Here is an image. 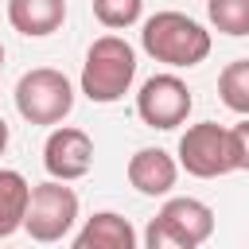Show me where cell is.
I'll list each match as a JSON object with an SVG mask.
<instances>
[{
	"mask_svg": "<svg viewBox=\"0 0 249 249\" xmlns=\"http://www.w3.org/2000/svg\"><path fill=\"white\" fill-rule=\"evenodd\" d=\"M140 47L171 70H191L210 54V31L187 12H156L140 27Z\"/></svg>",
	"mask_w": 249,
	"mask_h": 249,
	"instance_id": "6da1fadb",
	"label": "cell"
},
{
	"mask_svg": "<svg viewBox=\"0 0 249 249\" xmlns=\"http://www.w3.org/2000/svg\"><path fill=\"white\" fill-rule=\"evenodd\" d=\"M136 78V51L121 39V35H101L89 43L86 62H82V93L97 105H113L132 89Z\"/></svg>",
	"mask_w": 249,
	"mask_h": 249,
	"instance_id": "7a4b0ae2",
	"label": "cell"
},
{
	"mask_svg": "<svg viewBox=\"0 0 249 249\" xmlns=\"http://www.w3.org/2000/svg\"><path fill=\"white\" fill-rule=\"evenodd\" d=\"M16 109L27 124H62L74 109V86L54 66H35L16 82Z\"/></svg>",
	"mask_w": 249,
	"mask_h": 249,
	"instance_id": "3957f363",
	"label": "cell"
},
{
	"mask_svg": "<svg viewBox=\"0 0 249 249\" xmlns=\"http://www.w3.org/2000/svg\"><path fill=\"white\" fill-rule=\"evenodd\" d=\"M78 222V195L74 187H66L62 179H47L39 187H31V202H27V218L23 230L31 233V241H62Z\"/></svg>",
	"mask_w": 249,
	"mask_h": 249,
	"instance_id": "277c9868",
	"label": "cell"
},
{
	"mask_svg": "<svg viewBox=\"0 0 249 249\" xmlns=\"http://www.w3.org/2000/svg\"><path fill=\"white\" fill-rule=\"evenodd\" d=\"M179 167L195 179H218V175L237 171L230 128L214 124V121L187 124V132L179 136Z\"/></svg>",
	"mask_w": 249,
	"mask_h": 249,
	"instance_id": "5b68a950",
	"label": "cell"
},
{
	"mask_svg": "<svg viewBox=\"0 0 249 249\" xmlns=\"http://www.w3.org/2000/svg\"><path fill=\"white\" fill-rule=\"evenodd\" d=\"M191 105H195V97H191V89H187V82L179 74H152L136 93L140 121L148 128H160V132L179 128L191 117Z\"/></svg>",
	"mask_w": 249,
	"mask_h": 249,
	"instance_id": "8992f818",
	"label": "cell"
},
{
	"mask_svg": "<svg viewBox=\"0 0 249 249\" xmlns=\"http://www.w3.org/2000/svg\"><path fill=\"white\" fill-rule=\"evenodd\" d=\"M43 167H47L51 179H62V183L86 179L89 167H93V140H89V132H82L74 124L51 128V136L43 144Z\"/></svg>",
	"mask_w": 249,
	"mask_h": 249,
	"instance_id": "52a82bcc",
	"label": "cell"
},
{
	"mask_svg": "<svg viewBox=\"0 0 249 249\" xmlns=\"http://www.w3.org/2000/svg\"><path fill=\"white\" fill-rule=\"evenodd\" d=\"M175 179H179V160L171 152H163V148H140L128 160V183L148 198L171 195Z\"/></svg>",
	"mask_w": 249,
	"mask_h": 249,
	"instance_id": "ba28073f",
	"label": "cell"
},
{
	"mask_svg": "<svg viewBox=\"0 0 249 249\" xmlns=\"http://www.w3.org/2000/svg\"><path fill=\"white\" fill-rule=\"evenodd\" d=\"M70 249H136V230L117 210H97L93 218L82 222Z\"/></svg>",
	"mask_w": 249,
	"mask_h": 249,
	"instance_id": "9c48e42d",
	"label": "cell"
},
{
	"mask_svg": "<svg viewBox=\"0 0 249 249\" xmlns=\"http://www.w3.org/2000/svg\"><path fill=\"white\" fill-rule=\"evenodd\" d=\"M8 23L27 35V39H43L54 35L66 19V0H8Z\"/></svg>",
	"mask_w": 249,
	"mask_h": 249,
	"instance_id": "30bf717a",
	"label": "cell"
},
{
	"mask_svg": "<svg viewBox=\"0 0 249 249\" xmlns=\"http://www.w3.org/2000/svg\"><path fill=\"white\" fill-rule=\"evenodd\" d=\"M160 218H163L167 226H175V230H179L187 241H195V245L210 241V233H214V210H210L206 202H198V198H167L163 210H160Z\"/></svg>",
	"mask_w": 249,
	"mask_h": 249,
	"instance_id": "8fae6325",
	"label": "cell"
},
{
	"mask_svg": "<svg viewBox=\"0 0 249 249\" xmlns=\"http://www.w3.org/2000/svg\"><path fill=\"white\" fill-rule=\"evenodd\" d=\"M27 202H31V183L16 167H0V237H12L16 230H23Z\"/></svg>",
	"mask_w": 249,
	"mask_h": 249,
	"instance_id": "7c38bea8",
	"label": "cell"
},
{
	"mask_svg": "<svg viewBox=\"0 0 249 249\" xmlns=\"http://www.w3.org/2000/svg\"><path fill=\"white\" fill-rule=\"evenodd\" d=\"M218 93L226 109H233L237 117H249V58H237L218 74Z\"/></svg>",
	"mask_w": 249,
	"mask_h": 249,
	"instance_id": "4fadbf2b",
	"label": "cell"
},
{
	"mask_svg": "<svg viewBox=\"0 0 249 249\" xmlns=\"http://www.w3.org/2000/svg\"><path fill=\"white\" fill-rule=\"evenodd\" d=\"M206 16L222 35H249V0H206Z\"/></svg>",
	"mask_w": 249,
	"mask_h": 249,
	"instance_id": "5bb4252c",
	"label": "cell"
},
{
	"mask_svg": "<svg viewBox=\"0 0 249 249\" xmlns=\"http://www.w3.org/2000/svg\"><path fill=\"white\" fill-rule=\"evenodd\" d=\"M140 12H144V0H93V16H97V23L109 27V31L132 27V23L140 19Z\"/></svg>",
	"mask_w": 249,
	"mask_h": 249,
	"instance_id": "9a60e30c",
	"label": "cell"
},
{
	"mask_svg": "<svg viewBox=\"0 0 249 249\" xmlns=\"http://www.w3.org/2000/svg\"><path fill=\"white\" fill-rule=\"evenodd\" d=\"M144 249H198L195 241H187L175 226H167L160 214L144 226Z\"/></svg>",
	"mask_w": 249,
	"mask_h": 249,
	"instance_id": "2e32d148",
	"label": "cell"
},
{
	"mask_svg": "<svg viewBox=\"0 0 249 249\" xmlns=\"http://www.w3.org/2000/svg\"><path fill=\"white\" fill-rule=\"evenodd\" d=\"M230 144H233V163L237 171H249V117H241L230 128Z\"/></svg>",
	"mask_w": 249,
	"mask_h": 249,
	"instance_id": "e0dca14e",
	"label": "cell"
},
{
	"mask_svg": "<svg viewBox=\"0 0 249 249\" xmlns=\"http://www.w3.org/2000/svg\"><path fill=\"white\" fill-rule=\"evenodd\" d=\"M4 148H8V124H4V117H0V156H4Z\"/></svg>",
	"mask_w": 249,
	"mask_h": 249,
	"instance_id": "ac0fdd59",
	"label": "cell"
},
{
	"mask_svg": "<svg viewBox=\"0 0 249 249\" xmlns=\"http://www.w3.org/2000/svg\"><path fill=\"white\" fill-rule=\"evenodd\" d=\"M0 74H4V43H0Z\"/></svg>",
	"mask_w": 249,
	"mask_h": 249,
	"instance_id": "d6986e66",
	"label": "cell"
}]
</instances>
